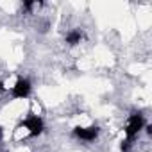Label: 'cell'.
Segmentation results:
<instances>
[{"mask_svg":"<svg viewBox=\"0 0 152 152\" xmlns=\"http://www.w3.org/2000/svg\"><path fill=\"white\" fill-rule=\"evenodd\" d=\"M145 129H147V134H148V136H152V125H147Z\"/></svg>","mask_w":152,"mask_h":152,"instance_id":"8","label":"cell"},{"mask_svg":"<svg viewBox=\"0 0 152 152\" xmlns=\"http://www.w3.org/2000/svg\"><path fill=\"white\" fill-rule=\"evenodd\" d=\"M22 125H23L25 129H29V134H31V136H38V134H41L43 129H45L43 120H41L39 116H29L27 120L22 122Z\"/></svg>","mask_w":152,"mask_h":152,"instance_id":"2","label":"cell"},{"mask_svg":"<svg viewBox=\"0 0 152 152\" xmlns=\"http://www.w3.org/2000/svg\"><path fill=\"white\" fill-rule=\"evenodd\" d=\"M6 90V86H4V83H0V91H4Z\"/></svg>","mask_w":152,"mask_h":152,"instance_id":"9","label":"cell"},{"mask_svg":"<svg viewBox=\"0 0 152 152\" xmlns=\"http://www.w3.org/2000/svg\"><path fill=\"white\" fill-rule=\"evenodd\" d=\"M73 134L77 136L79 140L93 141V140L99 136V127H97V125H91V127H75V129H73Z\"/></svg>","mask_w":152,"mask_h":152,"instance_id":"3","label":"cell"},{"mask_svg":"<svg viewBox=\"0 0 152 152\" xmlns=\"http://www.w3.org/2000/svg\"><path fill=\"white\" fill-rule=\"evenodd\" d=\"M0 140H2V129H0Z\"/></svg>","mask_w":152,"mask_h":152,"instance_id":"10","label":"cell"},{"mask_svg":"<svg viewBox=\"0 0 152 152\" xmlns=\"http://www.w3.org/2000/svg\"><path fill=\"white\" fill-rule=\"evenodd\" d=\"M32 6H34V2H29V0H27V2H23V7L25 9H32Z\"/></svg>","mask_w":152,"mask_h":152,"instance_id":"7","label":"cell"},{"mask_svg":"<svg viewBox=\"0 0 152 152\" xmlns=\"http://www.w3.org/2000/svg\"><path fill=\"white\" fill-rule=\"evenodd\" d=\"M31 93V83L29 79H18L13 86V97L15 99H27Z\"/></svg>","mask_w":152,"mask_h":152,"instance_id":"4","label":"cell"},{"mask_svg":"<svg viewBox=\"0 0 152 152\" xmlns=\"http://www.w3.org/2000/svg\"><path fill=\"white\" fill-rule=\"evenodd\" d=\"M81 39H83V32L81 31H77V29H75V31H70L68 34H66V43L68 45H77V43H81Z\"/></svg>","mask_w":152,"mask_h":152,"instance_id":"5","label":"cell"},{"mask_svg":"<svg viewBox=\"0 0 152 152\" xmlns=\"http://www.w3.org/2000/svg\"><path fill=\"white\" fill-rule=\"evenodd\" d=\"M131 145H132V140H127V138H125V140L122 141V152H127V150L131 148Z\"/></svg>","mask_w":152,"mask_h":152,"instance_id":"6","label":"cell"},{"mask_svg":"<svg viewBox=\"0 0 152 152\" xmlns=\"http://www.w3.org/2000/svg\"><path fill=\"white\" fill-rule=\"evenodd\" d=\"M143 127H145V118H143V115H140V113L131 115V118H129V122H127V127H125L127 140H132Z\"/></svg>","mask_w":152,"mask_h":152,"instance_id":"1","label":"cell"}]
</instances>
